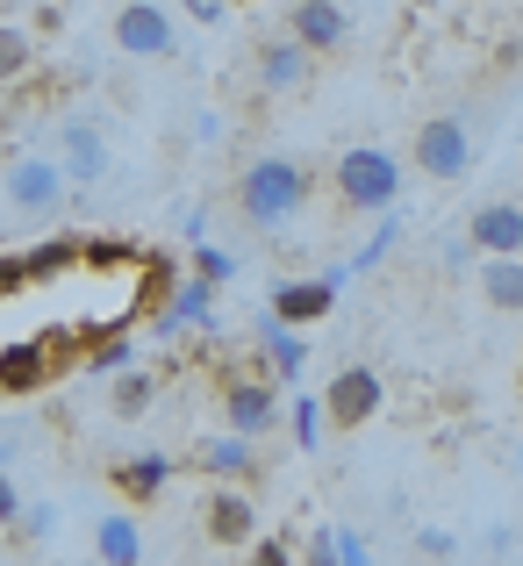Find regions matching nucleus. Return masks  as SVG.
<instances>
[{
	"label": "nucleus",
	"mask_w": 523,
	"mask_h": 566,
	"mask_svg": "<svg viewBox=\"0 0 523 566\" xmlns=\"http://www.w3.org/2000/svg\"><path fill=\"white\" fill-rule=\"evenodd\" d=\"M230 201H237V222H244V230L280 237V230H287V222L308 208V166H302V158L265 151V158H251V166L237 172Z\"/></svg>",
	"instance_id": "1"
},
{
	"label": "nucleus",
	"mask_w": 523,
	"mask_h": 566,
	"mask_svg": "<svg viewBox=\"0 0 523 566\" xmlns=\"http://www.w3.org/2000/svg\"><path fill=\"white\" fill-rule=\"evenodd\" d=\"M193 467L216 473V481H244V473H259V438H244V430H216V438H201Z\"/></svg>",
	"instance_id": "16"
},
{
	"label": "nucleus",
	"mask_w": 523,
	"mask_h": 566,
	"mask_svg": "<svg viewBox=\"0 0 523 566\" xmlns=\"http://www.w3.org/2000/svg\"><path fill=\"white\" fill-rule=\"evenodd\" d=\"M8 531H14V545H43V538L57 531V510H51V502H22Z\"/></svg>",
	"instance_id": "27"
},
{
	"label": "nucleus",
	"mask_w": 523,
	"mask_h": 566,
	"mask_svg": "<svg viewBox=\"0 0 523 566\" xmlns=\"http://www.w3.org/2000/svg\"><path fill=\"white\" fill-rule=\"evenodd\" d=\"M516 65H523V43H516Z\"/></svg>",
	"instance_id": "36"
},
{
	"label": "nucleus",
	"mask_w": 523,
	"mask_h": 566,
	"mask_svg": "<svg viewBox=\"0 0 523 566\" xmlns=\"http://www.w3.org/2000/svg\"><path fill=\"white\" fill-rule=\"evenodd\" d=\"M94 559H108V566H137V559H144V524H137V516H123V510L101 516V524H94Z\"/></svg>",
	"instance_id": "21"
},
{
	"label": "nucleus",
	"mask_w": 523,
	"mask_h": 566,
	"mask_svg": "<svg viewBox=\"0 0 523 566\" xmlns=\"http://www.w3.org/2000/svg\"><path fill=\"white\" fill-rule=\"evenodd\" d=\"M331 187H337V208L352 216H380V208L401 201V158L387 144H345L331 158Z\"/></svg>",
	"instance_id": "2"
},
{
	"label": "nucleus",
	"mask_w": 523,
	"mask_h": 566,
	"mask_svg": "<svg viewBox=\"0 0 523 566\" xmlns=\"http://www.w3.org/2000/svg\"><path fill=\"white\" fill-rule=\"evenodd\" d=\"M337 308V280L316 273V280H280L273 287V316L294 323V331H308V323H323Z\"/></svg>",
	"instance_id": "12"
},
{
	"label": "nucleus",
	"mask_w": 523,
	"mask_h": 566,
	"mask_svg": "<svg viewBox=\"0 0 523 566\" xmlns=\"http://www.w3.org/2000/svg\"><path fill=\"white\" fill-rule=\"evenodd\" d=\"M516 553H523L516 524H495V538H488V559H516Z\"/></svg>",
	"instance_id": "33"
},
{
	"label": "nucleus",
	"mask_w": 523,
	"mask_h": 566,
	"mask_svg": "<svg viewBox=\"0 0 523 566\" xmlns=\"http://www.w3.org/2000/svg\"><path fill=\"white\" fill-rule=\"evenodd\" d=\"M201 531H208L216 553H244V545L259 538V502H251L237 481H222L216 495H208V510H201Z\"/></svg>",
	"instance_id": "9"
},
{
	"label": "nucleus",
	"mask_w": 523,
	"mask_h": 566,
	"mask_svg": "<svg viewBox=\"0 0 523 566\" xmlns=\"http://www.w3.org/2000/svg\"><path fill=\"white\" fill-rule=\"evenodd\" d=\"M36 387H51V366H43L36 337H29V345H0V395H8V401H29Z\"/></svg>",
	"instance_id": "19"
},
{
	"label": "nucleus",
	"mask_w": 523,
	"mask_h": 566,
	"mask_svg": "<svg viewBox=\"0 0 523 566\" xmlns=\"http://www.w3.org/2000/svg\"><path fill=\"white\" fill-rule=\"evenodd\" d=\"M287 438H294V452H323V438H331V423H323V395H294L287 401Z\"/></svg>",
	"instance_id": "25"
},
{
	"label": "nucleus",
	"mask_w": 523,
	"mask_h": 566,
	"mask_svg": "<svg viewBox=\"0 0 523 566\" xmlns=\"http://www.w3.org/2000/svg\"><path fill=\"white\" fill-rule=\"evenodd\" d=\"M8 294H29V273H22V251H0V302Z\"/></svg>",
	"instance_id": "31"
},
{
	"label": "nucleus",
	"mask_w": 523,
	"mask_h": 566,
	"mask_svg": "<svg viewBox=\"0 0 523 566\" xmlns=\"http://www.w3.org/2000/svg\"><path fill=\"white\" fill-rule=\"evenodd\" d=\"M473 287H481L488 308L516 316L523 308V251H495V259H473Z\"/></svg>",
	"instance_id": "15"
},
{
	"label": "nucleus",
	"mask_w": 523,
	"mask_h": 566,
	"mask_svg": "<svg viewBox=\"0 0 523 566\" xmlns=\"http://www.w3.org/2000/svg\"><path fill=\"white\" fill-rule=\"evenodd\" d=\"M14 510H22V488H14V473H0V531L14 524Z\"/></svg>",
	"instance_id": "34"
},
{
	"label": "nucleus",
	"mask_w": 523,
	"mask_h": 566,
	"mask_svg": "<svg viewBox=\"0 0 523 566\" xmlns=\"http://www.w3.org/2000/svg\"><path fill=\"white\" fill-rule=\"evenodd\" d=\"M36 72V29L0 22V86H22Z\"/></svg>",
	"instance_id": "22"
},
{
	"label": "nucleus",
	"mask_w": 523,
	"mask_h": 566,
	"mask_svg": "<svg viewBox=\"0 0 523 566\" xmlns=\"http://www.w3.org/2000/svg\"><path fill=\"white\" fill-rule=\"evenodd\" d=\"M187 14H193V22H208V29H216V22H222V0H187Z\"/></svg>",
	"instance_id": "35"
},
{
	"label": "nucleus",
	"mask_w": 523,
	"mask_h": 566,
	"mask_svg": "<svg viewBox=\"0 0 523 566\" xmlns=\"http://www.w3.org/2000/svg\"><path fill=\"white\" fill-rule=\"evenodd\" d=\"M287 36L302 43V51L331 57V51L352 43V14L337 8V0H294V8H287Z\"/></svg>",
	"instance_id": "10"
},
{
	"label": "nucleus",
	"mask_w": 523,
	"mask_h": 566,
	"mask_svg": "<svg viewBox=\"0 0 523 566\" xmlns=\"http://www.w3.org/2000/svg\"><path fill=\"white\" fill-rule=\"evenodd\" d=\"M294 553H302V559H316V566H373V559H380V553H373V545L358 538L352 524H323L316 538H308V545H294Z\"/></svg>",
	"instance_id": "20"
},
{
	"label": "nucleus",
	"mask_w": 523,
	"mask_h": 566,
	"mask_svg": "<svg viewBox=\"0 0 523 566\" xmlns=\"http://www.w3.org/2000/svg\"><path fill=\"white\" fill-rule=\"evenodd\" d=\"M57 166H65V180L72 187H101L108 180V129L94 123V115H65L57 123Z\"/></svg>",
	"instance_id": "8"
},
{
	"label": "nucleus",
	"mask_w": 523,
	"mask_h": 566,
	"mask_svg": "<svg viewBox=\"0 0 523 566\" xmlns=\"http://www.w3.org/2000/svg\"><path fill=\"white\" fill-rule=\"evenodd\" d=\"M259 359H265V374H273L280 387H294V380H302V366H308V337L265 308V316H259Z\"/></svg>",
	"instance_id": "14"
},
{
	"label": "nucleus",
	"mask_w": 523,
	"mask_h": 566,
	"mask_svg": "<svg viewBox=\"0 0 523 566\" xmlns=\"http://www.w3.org/2000/svg\"><path fill=\"white\" fill-rule=\"evenodd\" d=\"M251 65H259L265 94H302V86L316 80V51H302L294 36H265L259 51H251Z\"/></svg>",
	"instance_id": "11"
},
{
	"label": "nucleus",
	"mask_w": 523,
	"mask_h": 566,
	"mask_svg": "<svg viewBox=\"0 0 523 566\" xmlns=\"http://www.w3.org/2000/svg\"><path fill=\"white\" fill-rule=\"evenodd\" d=\"M151 401H158V374H151V366L129 359L123 374H108V416H115V423H137V416H151Z\"/></svg>",
	"instance_id": "17"
},
{
	"label": "nucleus",
	"mask_w": 523,
	"mask_h": 566,
	"mask_svg": "<svg viewBox=\"0 0 523 566\" xmlns=\"http://www.w3.org/2000/svg\"><path fill=\"white\" fill-rule=\"evenodd\" d=\"M395 244H401V216H395V208H380V216H373V237L345 259V273H352V280H358V273H373V265H380Z\"/></svg>",
	"instance_id": "26"
},
{
	"label": "nucleus",
	"mask_w": 523,
	"mask_h": 566,
	"mask_svg": "<svg viewBox=\"0 0 523 566\" xmlns=\"http://www.w3.org/2000/svg\"><path fill=\"white\" fill-rule=\"evenodd\" d=\"M409 158H416V172H423V180L452 187V180H467V166H473V129L459 123V115H430V123L416 129Z\"/></svg>",
	"instance_id": "6"
},
{
	"label": "nucleus",
	"mask_w": 523,
	"mask_h": 566,
	"mask_svg": "<svg viewBox=\"0 0 523 566\" xmlns=\"http://www.w3.org/2000/svg\"><path fill=\"white\" fill-rule=\"evenodd\" d=\"M115 51L137 57V65H166V57H179V22L166 14V0H123L108 22Z\"/></svg>",
	"instance_id": "4"
},
{
	"label": "nucleus",
	"mask_w": 523,
	"mask_h": 566,
	"mask_svg": "<svg viewBox=\"0 0 523 566\" xmlns=\"http://www.w3.org/2000/svg\"><path fill=\"white\" fill-rule=\"evenodd\" d=\"M387 409V380H380V366H337V380L323 387V423L331 430H366L373 416Z\"/></svg>",
	"instance_id": "7"
},
{
	"label": "nucleus",
	"mask_w": 523,
	"mask_h": 566,
	"mask_svg": "<svg viewBox=\"0 0 523 566\" xmlns=\"http://www.w3.org/2000/svg\"><path fill=\"white\" fill-rule=\"evenodd\" d=\"M108 481H115V495H129V502H158L166 481H172V459L166 452H137V459H123V467H108Z\"/></svg>",
	"instance_id": "18"
},
{
	"label": "nucleus",
	"mask_w": 523,
	"mask_h": 566,
	"mask_svg": "<svg viewBox=\"0 0 523 566\" xmlns=\"http://www.w3.org/2000/svg\"><path fill=\"white\" fill-rule=\"evenodd\" d=\"M467 244L481 251V259H495V251H523V201H481L467 216Z\"/></svg>",
	"instance_id": "13"
},
{
	"label": "nucleus",
	"mask_w": 523,
	"mask_h": 566,
	"mask_svg": "<svg viewBox=\"0 0 523 566\" xmlns=\"http://www.w3.org/2000/svg\"><path fill=\"white\" fill-rule=\"evenodd\" d=\"M216 416H222V430H244V438L280 430V380L273 374H222L216 380Z\"/></svg>",
	"instance_id": "5"
},
{
	"label": "nucleus",
	"mask_w": 523,
	"mask_h": 566,
	"mask_svg": "<svg viewBox=\"0 0 523 566\" xmlns=\"http://www.w3.org/2000/svg\"><path fill=\"white\" fill-rule=\"evenodd\" d=\"M80 265V237H51V244H22V273H29V287L36 280H57V273H72Z\"/></svg>",
	"instance_id": "23"
},
{
	"label": "nucleus",
	"mask_w": 523,
	"mask_h": 566,
	"mask_svg": "<svg viewBox=\"0 0 523 566\" xmlns=\"http://www.w3.org/2000/svg\"><path fill=\"white\" fill-rule=\"evenodd\" d=\"M244 553L259 559V566H287V559H294V545H287V538H251Z\"/></svg>",
	"instance_id": "32"
},
{
	"label": "nucleus",
	"mask_w": 523,
	"mask_h": 566,
	"mask_svg": "<svg viewBox=\"0 0 523 566\" xmlns=\"http://www.w3.org/2000/svg\"><path fill=\"white\" fill-rule=\"evenodd\" d=\"M80 265H137L129 237H80Z\"/></svg>",
	"instance_id": "29"
},
{
	"label": "nucleus",
	"mask_w": 523,
	"mask_h": 566,
	"mask_svg": "<svg viewBox=\"0 0 523 566\" xmlns=\"http://www.w3.org/2000/svg\"><path fill=\"white\" fill-rule=\"evenodd\" d=\"M467 545H459V531H444V524H423L416 531V559H459Z\"/></svg>",
	"instance_id": "30"
},
{
	"label": "nucleus",
	"mask_w": 523,
	"mask_h": 566,
	"mask_svg": "<svg viewBox=\"0 0 523 566\" xmlns=\"http://www.w3.org/2000/svg\"><path fill=\"white\" fill-rule=\"evenodd\" d=\"M193 273H201L208 287H230V280H237V251H222V244H201V237H193Z\"/></svg>",
	"instance_id": "28"
},
{
	"label": "nucleus",
	"mask_w": 523,
	"mask_h": 566,
	"mask_svg": "<svg viewBox=\"0 0 523 566\" xmlns=\"http://www.w3.org/2000/svg\"><path fill=\"white\" fill-rule=\"evenodd\" d=\"M36 352H43V366H51V380H65V374H80V359H86V331H80V323H65V331H43Z\"/></svg>",
	"instance_id": "24"
},
{
	"label": "nucleus",
	"mask_w": 523,
	"mask_h": 566,
	"mask_svg": "<svg viewBox=\"0 0 523 566\" xmlns=\"http://www.w3.org/2000/svg\"><path fill=\"white\" fill-rule=\"evenodd\" d=\"M65 193H72V180L51 151H14L8 166H0V201L22 222H51L57 208H65Z\"/></svg>",
	"instance_id": "3"
}]
</instances>
